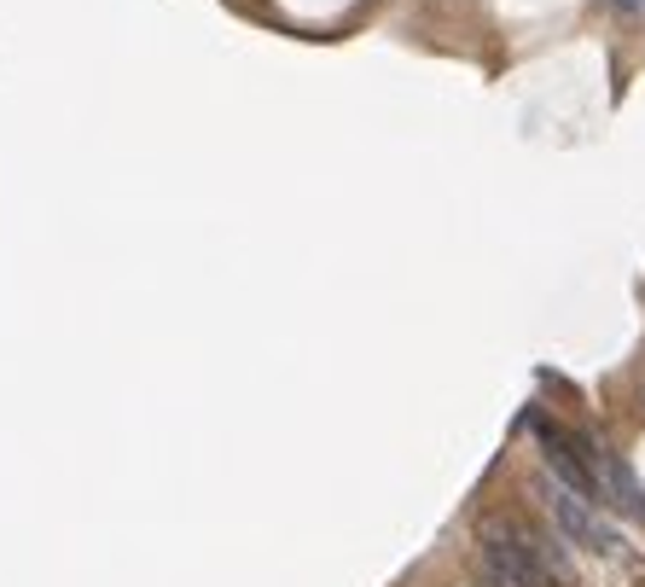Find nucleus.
I'll list each match as a JSON object with an SVG mask.
<instances>
[{"label":"nucleus","instance_id":"5","mask_svg":"<svg viewBox=\"0 0 645 587\" xmlns=\"http://www.w3.org/2000/svg\"><path fill=\"white\" fill-rule=\"evenodd\" d=\"M477 587H512V582H507V576H494V571H489V564H482V576H477Z\"/></svg>","mask_w":645,"mask_h":587},{"label":"nucleus","instance_id":"1","mask_svg":"<svg viewBox=\"0 0 645 587\" xmlns=\"http://www.w3.org/2000/svg\"><path fill=\"white\" fill-rule=\"evenodd\" d=\"M477 546H482V564H489L494 576H507L512 587H553V571L541 564L535 541L518 530L507 518H482L477 523Z\"/></svg>","mask_w":645,"mask_h":587},{"label":"nucleus","instance_id":"2","mask_svg":"<svg viewBox=\"0 0 645 587\" xmlns=\"http://www.w3.org/2000/svg\"><path fill=\"white\" fill-rule=\"evenodd\" d=\"M541 500H547V512H553V523H558V535H564V541H576L581 553L629 558V541H622V535L611 530V523H604V518L593 512V500L570 495L564 483H541Z\"/></svg>","mask_w":645,"mask_h":587},{"label":"nucleus","instance_id":"3","mask_svg":"<svg viewBox=\"0 0 645 587\" xmlns=\"http://www.w3.org/2000/svg\"><path fill=\"white\" fill-rule=\"evenodd\" d=\"M588 465H593V477H599V500L611 506V512L645 523V489H640V477L629 472V459L588 436Z\"/></svg>","mask_w":645,"mask_h":587},{"label":"nucleus","instance_id":"4","mask_svg":"<svg viewBox=\"0 0 645 587\" xmlns=\"http://www.w3.org/2000/svg\"><path fill=\"white\" fill-rule=\"evenodd\" d=\"M611 7H616L622 18H645V0H611Z\"/></svg>","mask_w":645,"mask_h":587}]
</instances>
